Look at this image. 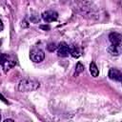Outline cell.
Masks as SVG:
<instances>
[{
    "label": "cell",
    "instance_id": "cell-1",
    "mask_svg": "<svg viewBox=\"0 0 122 122\" xmlns=\"http://www.w3.org/2000/svg\"><path fill=\"white\" fill-rule=\"evenodd\" d=\"M39 83L32 79H23L19 83V91L21 92H32L39 88Z\"/></svg>",
    "mask_w": 122,
    "mask_h": 122
},
{
    "label": "cell",
    "instance_id": "cell-2",
    "mask_svg": "<svg viewBox=\"0 0 122 122\" xmlns=\"http://www.w3.org/2000/svg\"><path fill=\"white\" fill-rule=\"evenodd\" d=\"M0 65L3 67L4 71H7L15 65V61L11 59L8 54L0 52Z\"/></svg>",
    "mask_w": 122,
    "mask_h": 122
},
{
    "label": "cell",
    "instance_id": "cell-3",
    "mask_svg": "<svg viewBox=\"0 0 122 122\" xmlns=\"http://www.w3.org/2000/svg\"><path fill=\"white\" fill-rule=\"evenodd\" d=\"M30 59L35 63H40L45 58V52L41 49H33L30 53Z\"/></svg>",
    "mask_w": 122,
    "mask_h": 122
},
{
    "label": "cell",
    "instance_id": "cell-4",
    "mask_svg": "<svg viewBox=\"0 0 122 122\" xmlns=\"http://www.w3.org/2000/svg\"><path fill=\"white\" fill-rule=\"evenodd\" d=\"M57 54L61 57H67L70 54V46L66 42H61L56 48Z\"/></svg>",
    "mask_w": 122,
    "mask_h": 122
},
{
    "label": "cell",
    "instance_id": "cell-5",
    "mask_svg": "<svg viewBox=\"0 0 122 122\" xmlns=\"http://www.w3.org/2000/svg\"><path fill=\"white\" fill-rule=\"evenodd\" d=\"M57 17H58V13L56 11H53V10H47V11L42 13V19L48 23L55 21L57 19Z\"/></svg>",
    "mask_w": 122,
    "mask_h": 122
},
{
    "label": "cell",
    "instance_id": "cell-6",
    "mask_svg": "<svg viewBox=\"0 0 122 122\" xmlns=\"http://www.w3.org/2000/svg\"><path fill=\"white\" fill-rule=\"evenodd\" d=\"M109 77L112 80L120 82L121 79H122V73L117 69H110V71H109Z\"/></svg>",
    "mask_w": 122,
    "mask_h": 122
},
{
    "label": "cell",
    "instance_id": "cell-7",
    "mask_svg": "<svg viewBox=\"0 0 122 122\" xmlns=\"http://www.w3.org/2000/svg\"><path fill=\"white\" fill-rule=\"evenodd\" d=\"M109 40L113 46H120L121 44V34L117 32H112L109 35Z\"/></svg>",
    "mask_w": 122,
    "mask_h": 122
},
{
    "label": "cell",
    "instance_id": "cell-8",
    "mask_svg": "<svg viewBox=\"0 0 122 122\" xmlns=\"http://www.w3.org/2000/svg\"><path fill=\"white\" fill-rule=\"evenodd\" d=\"M90 72H91V74H92L93 77H96V76L98 75V73H99L98 68H97V66L95 65L94 62H92V63L90 64Z\"/></svg>",
    "mask_w": 122,
    "mask_h": 122
},
{
    "label": "cell",
    "instance_id": "cell-9",
    "mask_svg": "<svg viewBox=\"0 0 122 122\" xmlns=\"http://www.w3.org/2000/svg\"><path fill=\"white\" fill-rule=\"evenodd\" d=\"M70 54H71V56L73 57H78L80 55V52H79V50L76 46H70Z\"/></svg>",
    "mask_w": 122,
    "mask_h": 122
},
{
    "label": "cell",
    "instance_id": "cell-10",
    "mask_svg": "<svg viewBox=\"0 0 122 122\" xmlns=\"http://www.w3.org/2000/svg\"><path fill=\"white\" fill-rule=\"evenodd\" d=\"M108 51L112 55H118L119 54V46H113V45H112L108 49Z\"/></svg>",
    "mask_w": 122,
    "mask_h": 122
},
{
    "label": "cell",
    "instance_id": "cell-11",
    "mask_svg": "<svg viewBox=\"0 0 122 122\" xmlns=\"http://www.w3.org/2000/svg\"><path fill=\"white\" fill-rule=\"evenodd\" d=\"M84 71V66L80 63V62H78L77 64H76V72L77 73H80V72H82Z\"/></svg>",
    "mask_w": 122,
    "mask_h": 122
},
{
    "label": "cell",
    "instance_id": "cell-12",
    "mask_svg": "<svg viewBox=\"0 0 122 122\" xmlns=\"http://www.w3.org/2000/svg\"><path fill=\"white\" fill-rule=\"evenodd\" d=\"M48 50L50 51H53L54 50H56V48H57V46H56V44L55 43H51V44H49L48 45Z\"/></svg>",
    "mask_w": 122,
    "mask_h": 122
},
{
    "label": "cell",
    "instance_id": "cell-13",
    "mask_svg": "<svg viewBox=\"0 0 122 122\" xmlns=\"http://www.w3.org/2000/svg\"><path fill=\"white\" fill-rule=\"evenodd\" d=\"M3 29H4V25H3V22L0 20V31L3 30Z\"/></svg>",
    "mask_w": 122,
    "mask_h": 122
},
{
    "label": "cell",
    "instance_id": "cell-14",
    "mask_svg": "<svg viewBox=\"0 0 122 122\" xmlns=\"http://www.w3.org/2000/svg\"><path fill=\"white\" fill-rule=\"evenodd\" d=\"M8 121H13V119H6L5 122H8Z\"/></svg>",
    "mask_w": 122,
    "mask_h": 122
},
{
    "label": "cell",
    "instance_id": "cell-15",
    "mask_svg": "<svg viewBox=\"0 0 122 122\" xmlns=\"http://www.w3.org/2000/svg\"><path fill=\"white\" fill-rule=\"evenodd\" d=\"M0 120H1V114H0Z\"/></svg>",
    "mask_w": 122,
    "mask_h": 122
}]
</instances>
